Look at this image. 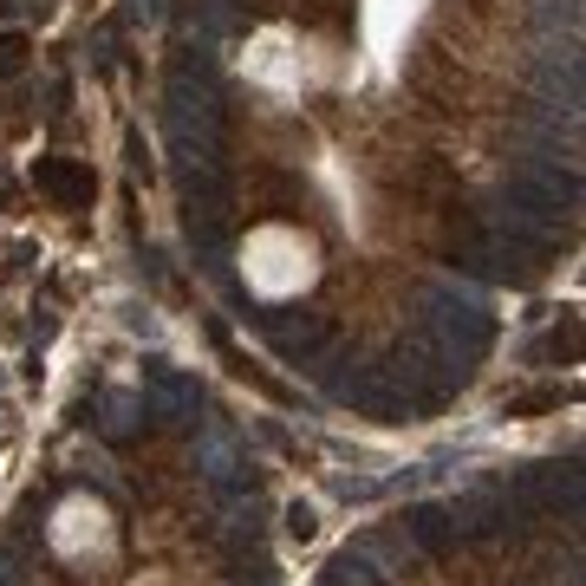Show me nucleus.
Instances as JSON below:
<instances>
[{
  "label": "nucleus",
  "instance_id": "f257e3e1",
  "mask_svg": "<svg viewBox=\"0 0 586 586\" xmlns=\"http://www.w3.org/2000/svg\"><path fill=\"white\" fill-rule=\"evenodd\" d=\"M39 183H46V189H59L65 202H85V196H91V176H85V170H72V163H39Z\"/></svg>",
  "mask_w": 586,
  "mask_h": 586
},
{
  "label": "nucleus",
  "instance_id": "f03ea898",
  "mask_svg": "<svg viewBox=\"0 0 586 586\" xmlns=\"http://www.w3.org/2000/svg\"><path fill=\"white\" fill-rule=\"evenodd\" d=\"M20 59H26V39L7 33V39H0V72H20Z\"/></svg>",
  "mask_w": 586,
  "mask_h": 586
}]
</instances>
